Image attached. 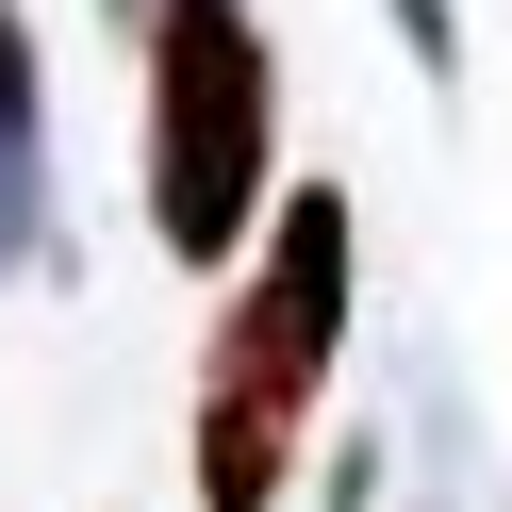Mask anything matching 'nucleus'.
<instances>
[{
	"label": "nucleus",
	"mask_w": 512,
	"mask_h": 512,
	"mask_svg": "<svg viewBox=\"0 0 512 512\" xmlns=\"http://www.w3.org/2000/svg\"><path fill=\"white\" fill-rule=\"evenodd\" d=\"M347 248L364 215L331 182H281L265 232H248V281L215 314V364H199V512H281L298 479V413L331 397V347H347Z\"/></svg>",
	"instance_id": "nucleus-1"
},
{
	"label": "nucleus",
	"mask_w": 512,
	"mask_h": 512,
	"mask_svg": "<svg viewBox=\"0 0 512 512\" xmlns=\"http://www.w3.org/2000/svg\"><path fill=\"white\" fill-rule=\"evenodd\" d=\"M281 199V50L248 0H149V232L232 265Z\"/></svg>",
	"instance_id": "nucleus-2"
},
{
	"label": "nucleus",
	"mask_w": 512,
	"mask_h": 512,
	"mask_svg": "<svg viewBox=\"0 0 512 512\" xmlns=\"http://www.w3.org/2000/svg\"><path fill=\"white\" fill-rule=\"evenodd\" d=\"M50 248V83H34V17L0 0V281Z\"/></svg>",
	"instance_id": "nucleus-3"
},
{
	"label": "nucleus",
	"mask_w": 512,
	"mask_h": 512,
	"mask_svg": "<svg viewBox=\"0 0 512 512\" xmlns=\"http://www.w3.org/2000/svg\"><path fill=\"white\" fill-rule=\"evenodd\" d=\"M380 17H397V50H413L430 83H463V17H446V0H380Z\"/></svg>",
	"instance_id": "nucleus-4"
},
{
	"label": "nucleus",
	"mask_w": 512,
	"mask_h": 512,
	"mask_svg": "<svg viewBox=\"0 0 512 512\" xmlns=\"http://www.w3.org/2000/svg\"><path fill=\"white\" fill-rule=\"evenodd\" d=\"M364 496H380V446L347 430V446H331V512H364Z\"/></svg>",
	"instance_id": "nucleus-5"
}]
</instances>
